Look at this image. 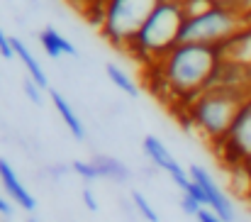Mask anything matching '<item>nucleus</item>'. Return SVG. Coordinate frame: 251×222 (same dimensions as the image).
I'll list each match as a JSON object with an SVG mask.
<instances>
[{
    "mask_svg": "<svg viewBox=\"0 0 251 222\" xmlns=\"http://www.w3.org/2000/svg\"><path fill=\"white\" fill-rule=\"evenodd\" d=\"M0 56H5V59H12V56H15V49H12V37H7L2 29H0Z\"/></svg>",
    "mask_w": 251,
    "mask_h": 222,
    "instance_id": "obj_21",
    "label": "nucleus"
},
{
    "mask_svg": "<svg viewBox=\"0 0 251 222\" xmlns=\"http://www.w3.org/2000/svg\"><path fill=\"white\" fill-rule=\"evenodd\" d=\"M132 200H134V205H137V210H139V215H142L144 220H147V222H159L156 210L149 205V200H147L139 191H132Z\"/></svg>",
    "mask_w": 251,
    "mask_h": 222,
    "instance_id": "obj_17",
    "label": "nucleus"
},
{
    "mask_svg": "<svg viewBox=\"0 0 251 222\" xmlns=\"http://www.w3.org/2000/svg\"><path fill=\"white\" fill-rule=\"evenodd\" d=\"M217 56L220 61H232V64H242L251 69V25H247L242 32H237L225 44H220Z\"/></svg>",
    "mask_w": 251,
    "mask_h": 222,
    "instance_id": "obj_10",
    "label": "nucleus"
},
{
    "mask_svg": "<svg viewBox=\"0 0 251 222\" xmlns=\"http://www.w3.org/2000/svg\"><path fill=\"white\" fill-rule=\"evenodd\" d=\"M0 215H5V218L12 215V203L7 198H2V195H0Z\"/></svg>",
    "mask_w": 251,
    "mask_h": 222,
    "instance_id": "obj_24",
    "label": "nucleus"
},
{
    "mask_svg": "<svg viewBox=\"0 0 251 222\" xmlns=\"http://www.w3.org/2000/svg\"><path fill=\"white\" fill-rule=\"evenodd\" d=\"M105 71H107V78L115 83V88H120L122 93H127L129 98H137L139 95V88H137V83L129 78V76L125 74L120 66H115V64H107L105 66Z\"/></svg>",
    "mask_w": 251,
    "mask_h": 222,
    "instance_id": "obj_15",
    "label": "nucleus"
},
{
    "mask_svg": "<svg viewBox=\"0 0 251 222\" xmlns=\"http://www.w3.org/2000/svg\"><path fill=\"white\" fill-rule=\"evenodd\" d=\"M144 154L154 161V166H156V168L166 171L168 176H171V181H173L183 193L190 188V183H193L190 173L180 168V164L171 156V151L166 149V144H164L161 139H156V137H151V135H149V137H144Z\"/></svg>",
    "mask_w": 251,
    "mask_h": 222,
    "instance_id": "obj_8",
    "label": "nucleus"
},
{
    "mask_svg": "<svg viewBox=\"0 0 251 222\" xmlns=\"http://www.w3.org/2000/svg\"><path fill=\"white\" fill-rule=\"evenodd\" d=\"M49 95H51V103H54L56 112L61 115L64 125H66V127H69V132L74 135V139H85V127H83V122H81V117L76 115V110L71 108V103H69L59 90H51Z\"/></svg>",
    "mask_w": 251,
    "mask_h": 222,
    "instance_id": "obj_13",
    "label": "nucleus"
},
{
    "mask_svg": "<svg viewBox=\"0 0 251 222\" xmlns=\"http://www.w3.org/2000/svg\"><path fill=\"white\" fill-rule=\"evenodd\" d=\"M22 88H25V95H27V98L34 103V105H42V100H44V95H42V88H39V85H37L32 78H27Z\"/></svg>",
    "mask_w": 251,
    "mask_h": 222,
    "instance_id": "obj_19",
    "label": "nucleus"
},
{
    "mask_svg": "<svg viewBox=\"0 0 251 222\" xmlns=\"http://www.w3.org/2000/svg\"><path fill=\"white\" fill-rule=\"evenodd\" d=\"M71 168H74L83 181H95V178H100V173H98V168H95L93 161H74Z\"/></svg>",
    "mask_w": 251,
    "mask_h": 222,
    "instance_id": "obj_18",
    "label": "nucleus"
},
{
    "mask_svg": "<svg viewBox=\"0 0 251 222\" xmlns=\"http://www.w3.org/2000/svg\"><path fill=\"white\" fill-rule=\"evenodd\" d=\"M178 5H180V12H183L185 20L200 17V15H205V12H210L215 7L212 0H178Z\"/></svg>",
    "mask_w": 251,
    "mask_h": 222,
    "instance_id": "obj_16",
    "label": "nucleus"
},
{
    "mask_svg": "<svg viewBox=\"0 0 251 222\" xmlns=\"http://www.w3.org/2000/svg\"><path fill=\"white\" fill-rule=\"evenodd\" d=\"M12 49H15V56L22 61V66H25V71L29 74V78L42 88V90H47L49 88V78H47V74H44V69H42V64L34 59V54L25 47V42H20V39H15L12 37Z\"/></svg>",
    "mask_w": 251,
    "mask_h": 222,
    "instance_id": "obj_12",
    "label": "nucleus"
},
{
    "mask_svg": "<svg viewBox=\"0 0 251 222\" xmlns=\"http://www.w3.org/2000/svg\"><path fill=\"white\" fill-rule=\"evenodd\" d=\"M220 56L215 47L202 44H178L159 61L161 83L168 90L185 100L188 105L207 88V81L215 71Z\"/></svg>",
    "mask_w": 251,
    "mask_h": 222,
    "instance_id": "obj_1",
    "label": "nucleus"
},
{
    "mask_svg": "<svg viewBox=\"0 0 251 222\" xmlns=\"http://www.w3.org/2000/svg\"><path fill=\"white\" fill-rule=\"evenodd\" d=\"M83 203L90 213H98V200H95V195H93L90 188H83Z\"/></svg>",
    "mask_w": 251,
    "mask_h": 222,
    "instance_id": "obj_22",
    "label": "nucleus"
},
{
    "mask_svg": "<svg viewBox=\"0 0 251 222\" xmlns=\"http://www.w3.org/2000/svg\"><path fill=\"white\" fill-rule=\"evenodd\" d=\"M188 173H190V178H193V183H198L200 188H202V193H205V198H207V208L215 213V215H220L225 222H234V205H232V200L227 198V193L217 186V181L205 171V168H200V166H190L188 168Z\"/></svg>",
    "mask_w": 251,
    "mask_h": 222,
    "instance_id": "obj_7",
    "label": "nucleus"
},
{
    "mask_svg": "<svg viewBox=\"0 0 251 222\" xmlns=\"http://www.w3.org/2000/svg\"><path fill=\"white\" fill-rule=\"evenodd\" d=\"M249 25V20L232 10V7H212L210 12L200 17H190L180 27L178 44H202V47H220L227 39H232L237 32H242Z\"/></svg>",
    "mask_w": 251,
    "mask_h": 222,
    "instance_id": "obj_5",
    "label": "nucleus"
},
{
    "mask_svg": "<svg viewBox=\"0 0 251 222\" xmlns=\"http://www.w3.org/2000/svg\"><path fill=\"white\" fill-rule=\"evenodd\" d=\"M183 22H185V17L180 12L178 0H161L156 5V10L149 15V20L142 25L137 37L132 39L129 49L139 59L159 64L173 47H178Z\"/></svg>",
    "mask_w": 251,
    "mask_h": 222,
    "instance_id": "obj_3",
    "label": "nucleus"
},
{
    "mask_svg": "<svg viewBox=\"0 0 251 222\" xmlns=\"http://www.w3.org/2000/svg\"><path fill=\"white\" fill-rule=\"evenodd\" d=\"M249 171H251V164H249Z\"/></svg>",
    "mask_w": 251,
    "mask_h": 222,
    "instance_id": "obj_28",
    "label": "nucleus"
},
{
    "mask_svg": "<svg viewBox=\"0 0 251 222\" xmlns=\"http://www.w3.org/2000/svg\"><path fill=\"white\" fill-rule=\"evenodd\" d=\"M39 44H42V49L47 52V56H51V59H59V56H78L76 47H74L64 34H59L54 27H44V29L39 32Z\"/></svg>",
    "mask_w": 251,
    "mask_h": 222,
    "instance_id": "obj_11",
    "label": "nucleus"
},
{
    "mask_svg": "<svg viewBox=\"0 0 251 222\" xmlns=\"http://www.w3.org/2000/svg\"><path fill=\"white\" fill-rule=\"evenodd\" d=\"M237 10H239V12H242V15L249 20V17H251V0H239V2H237Z\"/></svg>",
    "mask_w": 251,
    "mask_h": 222,
    "instance_id": "obj_25",
    "label": "nucleus"
},
{
    "mask_svg": "<svg viewBox=\"0 0 251 222\" xmlns=\"http://www.w3.org/2000/svg\"><path fill=\"white\" fill-rule=\"evenodd\" d=\"M0 183H2V191L7 193V198H10L12 203H17L22 210L32 213V210L37 208L34 195L25 188V183L17 178L15 168H12V166H10V161H5V159H0Z\"/></svg>",
    "mask_w": 251,
    "mask_h": 222,
    "instance_id": "obj_9",
    "label": "nucleus"
},
{
    "mask_svg": "<svg viewBox=\"0 0 251 222\" xmlns=\"http://www.w3.org/2000/svg\"><path fill=\"white\" fill-rule=\"evenodd\" d=\"M180 208L188 213V215H193V218H198V213L202 210V205L195 200V198H190V195H185L183 193V198H180Z\"/></svg>",
    "mask_w": 251,
    "mask_h": 222,
    "instance_id": "obj_20",
    "label": "nucleus"
},
{
    "mask_svg": "<svg viewBox=\"0 0 251 222\" xmlns=\"http://www.w3.org/2000/svg\"><path fill=\"white\" fill-rule=\"evenodd\" d=\"M90 2H105V0H90Z\"/></svg>",
    "mask_w": 251,
    "mask_h": 222,
    "instance_id": "obj_26",
    "label": "nucleus"
},
{
    "mask_svg": "<svg viewBox=\"0 0 251 222\" xmlns=\"http://www.w3.org/2000/svg\"><path fill=\"white\" fill-rule=\"evenodd\" d=\"M244 100H247V95H239L232 90H220V88H207L188 105V117L207 142L220 144L227 137V132L232 130L234 117L242 110Z\"/></svg>",
    "mask_w": 251,
    "mask_h": 222,
    "instance_id": "obj_2",
    "label": "nucleus"
},
{
    "mask_svg": "<svg viewBox=\"0 0 251 222\" xmlns=\"http://www.w3.org/2000/svg\"><path fill=\"white\" fill-rule=\"evenodd\" d=\"M29 222H37V220H29Z\"/></svg>",
    "mask_w": 251,
    "mask_h": 222,
    "instance_id": "obj_27",
    "label": "nucleus"
},
{
    "mask_svg": "<svg viewBox=\"0 0 251 222\" xmlns=\"http://www.w3.org/2000/svg\"><path fill=\"white\" fill-rule=\"evenodd\" d=\"M198 222H225L220 215H215L210 208H202L200 213H198Z\"/></svg>",
    "mask_w": 251,
    "mask_h": 222,
    "instance_id": "obj_23",
    "label": "nucleus"
},
{
    "mask_svg": "<svg viewBox=\"0 0 251 222\" xmlns=\"http://www.w3.org/2000/svg\"><path fill=\"white\" fill-rule=\"evenodd\" d=\"M215 147H217V156H222V161L229 168L242 166V164H251V98L244 100L242 110L234 117L232 130Z\"/></svg>",
    "mask_w": 251,
    "mask_h": 222,
    "instance_id": "obj_6",
    "label": "nucleus"
},
{
    "mask_svg": "<svg viewBox=\"0 0 251 222\" xmlns=\"http://www.w3.org/2000/svg\"><path fill=\"white\" fill-rule=\"evenodd\" d=\"M161 0H105L102 2V25L100 32L115 47L129 49L132 39L156 10Z\"/></svg>",
    "mask_w": 251,
    "mask_h": 222,
    "instance_id": "obj_4",
    "label": "nucleus"
},
{
    "mask_svg": "<svg viewBox=\"0 0 251 222\" xmlns=\"http://www.w3.org/2000/svg\"><path fill=\"white\" fill-rule=\"evenodd\" d=\"M93 164L100 173V178H110L115 183H127L132 178L129 168L120 161V159H112V156H105V154H95L93 156Z\"/></svg>",
    "mask_w": 251,
    "mask_h": 222,
    "instance_id": "obj_14",
    "label": "nucleus"
}]
</instances>
